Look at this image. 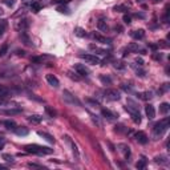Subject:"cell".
<instances>
[{
	"instance_id": "1",
	"label": "cell",
	"mask_w": 170,
	"mask_h": 170,
	"mask_svg": "<svg viewBox=\"0 0 170 170\" xmlns=\"http://www.w3.org/2000/svg\"><path fill=\"white\" fill-rule=\"evenodd\" d=\"M24 150L27 153H32V154H37V156H43V154H51L52 149L47 146H41V145H36V144H31V145H25Z\"/></svg>"
},
{
	"instance_id": "2",
	"label": "cell",
	"mask_w": 170,
	"mask_h": 170,
	"mask_svg": "<svg viewBox=\"0 0 170 170\" xmlns=\"http://www.w3.org/2000/svg\"><path fill=\"white\" fill-rule=\"evenodd\" d=\"M169 128V118H162L159 122H157L154 125V128H153V133H154V136H161L163 134L166 130H168Z\"/></svg>"
},
{
	"instance_id": "3",
	"label": "cell",
	"mask_w": 170,
	"mask_h": 170,
	"mask_svg": "<svg viewBox=\"0 0 170 170\" xmlns=\"http://www.w3.org/2000/svg\"><path fill=\"white\" fill-rule=\"evenodd\" d=\"M63 100L66 102V104L69 105H76V107H81V102L77 97H75V96L72 94L69 91H63Z\"/></svg>"
},
{
	"instance_id": "4",
	"label": "cell",
	"mask_w": 170,
	"mask_h": 170,
	"mask_svg": "<svg viewBox=\"0 0 170 170\" xmlns=\"http://www.w3.org/2000/svg\"><path fill=\"white\" fill-rule=\"evenodd\" d=\"M125 110L130 114L131 120H133L136 124L141 122V114H140L138 108H137V107H130V105H126V107H125Z\"/></svg>"
},
{
	"instance_id": "5",
	"label": "cell",
	"mask_w": 170,
	"mask_h": 170,
	"mask_svg": "<svg viewBox=\"0 0 170 170\" xmlns=\"http://www.w3.org/2000/svg\"><path fill=\"white\" fill-rule=\"evenodd\" d=\"M80 57H81L82 60H85V63L91 64V65H96V64H100L101 60L98 56H96V54H92V53H85V54H80Z\"/></svg>"
},
{
	"instance_id": "6",
	"label": "cell",
	"mask_w": 170,
	"mask_h": 170,
	"mask_svg": "<svg viewBox=\"0 0 170 170\" xmlns=\"http://www.w3.org/2000/svg\"><path fill=\"white\" fill-rule=\"evenodd\" d=\"M104 94H105V97H107L108 100H110V101H117V100H120L121 98V93L118 92L117 89H113V88L107 89V91L104 92Z\"/></svg>"
},
{
	"instance_id": "7",
	"label": "cell",
	"mask_w": 170,
	"mask_h": 170,
	"mask_svg": "<svg viewBox=\"0 0 170 170\" xmlns=\"http://www.w3.org/2000/svg\"><path fill=\"white\" fill-rule=\"evenodd\" d=\"M75 70L77 72V75H80V76H88L89 75V69L86 68L84 64H76V65H75Z\"/></svg>"
},
{
	"instance_id": "8",
	"label": "cell",
	"mask_w": 170,
	"mask_h": 170,
	"mask_svg": "<svg viewBox=\"0 0 170 170\" xmlns=\"http://www.w3.org/2000/svg\"><path fill=\"white\" fill-rule=\"evenodd\" d=\"M101 114H102V117L107 118L108 121H114V120H116V117H117L113 112H110L109 109H105V108L101 109Z\"/></svg>"
},
{
	"instance_id": "9",
	"label": "cell",
	"mask_w": 170,
	"mask_h": 170,
	"mask_svg": "<svg viewBox=\"0 0 170 170\" xmlns=\"http://www.w3.org/2000/svg\"><path fill=\"white\" fill-rule=\"evenodd\" d=\"M47 82L51 86H53V88H59V85H60V81H59V79L56 77V76H53V75H47Z\"/></svg>"
},
{
	"instance_id": "10",
	"label": "cell",
	"mask_w": 170,
	"mask_h": 170,
	"mask_svg": "<svg viewBox=\"0 0 170 170\" xmlns=\"http://www.w3.org/2000/svg\"><path fill=\"white\" fill-rule=\"evenodd\" d=\"M65 140H66V142L69 144V146L72 147V153H73V156H75V157H76V159H77V161H79V158H80V154H79V149H77V146H76V144L73 142V141L70 140L68 136H65Z\"/></svg>"
},
{
	"instance_id": "11",
	"label": "cell",
	"mask_w": 170,
	"mask_h": 170,
	"mask_svg": "<svg viewBox=\"0 0 170 170\" xmlns=\"http://www.w3.org/2000/svg\"><path fill=\"white\" fill-rule=\"evenodd\" d=\"M145 113H146V117L149 118V120H153V118L156 117V109L153 105H146L145 107Z\"/></svg>"
},
{
	"instance_id": "12",
	"label": "cell",
	"mask_w": 170,
	"mask_h": 170,
	"mask_svg": "<svg viewBox=\"0 0 170 170\" xmlns=\"http://www.w3.org/2000/svg\"><path fill=\"white\" fill-rule=\"evenodd\" d=\"M136 140L138 141L140 144H142V145H145V144H147V141H149V138H147V136L144 131H137L136 133Z\"/></svg>"
},
{
	"instance_id": "13",
	"label": "cell",
	"mask_w": 170,
	"mask_h": 170,
	"mask_svg": "<svg viewBox=\"0 0 170 170\" xmlns=\"http://www.w3.org/2000/svg\"><path fill=\"white\" fill-rule=\"evenodd\" d=\"M20 39H21V41H23L25 45H32L31 39H29V35H28L27 31H20Z\"/></svg>"
},
{
	"instance_id": "14",
	"label": "cell",
	"mask_w": 170,
	"mask_h": 170,
	"mask_svg": "<svg viewBox=\"0 0 170 170\" xmlns=\"http://www.w3.org/2000/svg\"><path fill=\"white\" fill-rule=\"evenodd\" d=\"M14 131L20 137H25V136H28V133H29V130L24 126H16V129Z\"/></svg>"
},
{
	"instance_id": "15",
	"label": "cell",
	"mask_w": 170,
	"mask_h": 170,
	"mask_svg": "<svg viewBox=\"0 0 170 170\" xmlns=\"http://www.w3.org/2000/svg\"><path fill=\"white\" fill-rule=\"evenodd\" d=\"M130 36L133 37V39H136V40H142L144 37H145V32H144L142 29H137V31L131 32Z\"/></svg>"
},
{
	"instance_id": "16",
	"label": "cell",
	"mask_w": 170,
	"mask_h": 170,
	"mask_svg": "<svg viewBox=\"0 0 170 170\" xmlns=\"http://www.w3.org/2000/svg\"><path fill=\"white\" fill-rule=\"evenodd\" d=\"M28 25H29V24H28V21L25 20V19H23V20H20L17 24H16V29H17L19 32H20V31H27L28 29Z\"/></svg>"
},
{
	"instance_id": "17",
	"label": "cell",
	"mask_w": 170,
	"mask_h": 170,
	"mask_svg": "<svg viewBox=\"0 0 170 170\" xmlns=\"http://www.w3.org/2000/svg\"><path fill=\"white\" fill-rule=\"evenodd\" d=\"M118 147H120V152L124 154L125 158H129V156H130V149H129V146L125 145V144H120V145H118Z\"/></svg>"
},
{
	"instance_id": "18",
	"label": "cell",
	"mask_w": 170,
	"mask_h": 170,
	"mask_svg": "<svg viewBox=\"0 0 170 170\" xmlns=\"http://www.w3.org/2000/svg\"><path fill=\"white\" fill-rule=\"evenodd\" d=\"M92 37L96 41H98V43H101V44H107L108 43V39L107 37H104L100 33H97V32H94V33H92Z\"/></svg>"
},
{
	"instance_id": "19",
	"label": "cell",
	"mask_w": 170,
	"mask_h": 170,
	"mask_svg": "<svg viewBox=\"0 0 170 170\" xmlns=\"http://www.w3.org/2000/svg\"><path fill=\"white\" fill-rule=\"evenodd\" d=\"M97 28L100 29L101 32H107L108 31V24H107V20L105 19H100L97 23Z\"/></svg>"
},
{
	"instance_id": "20",
	"label": "cell",
	"mask_w": 170,
	"mask_h": 170,
	"mask_svg": "<svg viewBox=\"0 0 170 170\" xmlns=\"http://www.w3.org/2000/svg\"><path fill=\"white\" fill-rule=\"evenodd\" d=\"M20 109H7V110H0V114H7V116H14V114L20 113Z\"/></svg>"
},
{
	"instance_id": "21",
	"label": "cell",
	"mask_w": 170,
	"mask_h": 170,
	"mask_svg": "<svg viewBox=\"0 0 170 170\" xmlns=\"http://www.w3.org/2000/svg\"><path fill=\"white\" fill-rule=\"evenodd\" d=\"M169 110H170V107H169L168 102H163V104L159 105V113H162V114H168V113H169Z\"/></svg>"
},
{
	"instance_id": "22",
	"label": "cell",
	"mask_w": 170,
	"mask_h": 170,
	"mask_svg": "<svg viewBox=\"0 0 170 170\" xmlns=\"http://www.w3.org/2000/svg\"><path fill=\"white\" fill-rule=\"evenodd\" d=\"M146 163H147V161H146V158L145 157H142V158L140 159L138 162H137V165H136V168L138 169V170H144L146 168Z\"/></svg>"
},
{
	"instance_id": "23",
	"label": "cell",
	"mask_w": 170,
	"mask_h": 170,
	"mask_svg": "<svg viewBox=\"0 0 170 170\" xmlns=\"http://www.w3.org/2000/svg\"><path fill=\"white\" fill-rule=\"evenodd\" d=\"M75 35H76V36H79V37H86V36H88L86 31L82 29V28H80V27H77L75 29Z\"/></svg>"
},
{
	"instance_id": "24",
	"label": "cell",
	"mask_w": 170,
	"mask_h": 170,
	"mask_svg": "<svg viewBox=\"0 0 170 170\" xmlns=\"http://www.w3.org/2000/svg\"><path fill=\"white\" fill-rule=\"evenodd\" d=\"M129 51H134V52H140V53H145V51H144L142 49V48H141L140 45H137V44H130V45H129Z\"/></svg>"
},
{
	"instance_id": "25",
	"label": "cell",
	"mask_w": 170,
	"mask_h": 170,
	"mask_svg": "<svg viewBox=\"0 0 170 170\" xmlns=\"http://www.w3.org/2000/svg\"><path fill=\"white\" fill-rule=\"evenodd\" d=\"M37 134H39V136L40 137H44V138H45L47 141H48V142H54V140H53V137L52 136H51V134H48V133H45V131H39V133H37Z\"/></svg>"
},
{
	"instance_id": "26",
	"label": "cell",
	"mask_w": 170,
	"mask_h": 170,
	"mask_svg": "<svg viewBox=\"0 0 170 170\" xmlns=\"http://www.w3.org/2000/svg\"><path fill=\"white\" fill-rule=\"evenodd\" d=\"M9 94V89L5 88V86H2L0 85V98H4Z\"/></svg>"
},
{
	"instance_id": "27",
	"label": "cell",
	"mask_w": 170,
	"mask_h": 170,
	"mask_svg": "<svg viewBox=\"0 0 170 170\" xmlns=\"http://www.w3.org/2000/svg\"><path fill=\"white\" fill-rule=\"evenodd\" d=\"M89 49H92L93 52H98L100 54H107V51H104V49H100L97 45H93V44H91L89 45Z\"/></svg>"
},
{
	"instance_id": "28",
	"label": "cell",
	"mask_w": 170,
	"mask_h": 170,
	"mask_svg": "<svg viewBox=\"0 0 170 170\" xmlns=\"http://www.w3.org/2000/svg\"><path fill=\"white\" fill-rule=\"evenodd\" d=\"M4 126H7V129L9 130H15L16 129V124L14 122V121H4Z\"/></svg>"
},
{
	"instance_id": "29",
	"label": "cell",
	"mask_w": 170,
	"mask_h": 170,
	"mask_svg": "<svg viewBox=\"0 0 170 170\" xmlns=\"http://www.w3.org/2000/svg\"><path fill=\"white\" fill-rule=\"evenodd\" d=\"M45 112H47V114L49 117H56V110H54V109H52L51 107H45Z\"/></svg>"
},
{
	"instance_id": "30",
	"label": "cell",
	"mask_w": 170,
	"mask_h": 170,
	"mask_svg": "<svg viewBox=\"0 0 170 170\" xmlns=\"http://www.w3.org/2000/svg\"><path fill=\"white\" fill-rule=\"evenodd\" d=\"M140 97L142 98V100H150L153 96H152V92H144L140 94Z\"/></svg>"
},
{
	"instance_id": "31",
	"label": "cell",
	"mask_w": 170,
	"mask_h": 170,
	"mask_svg": "<svg viewBox=\"0 0 170 170\" xmlns=\"http://www.w3.org/2000/svg\"><path fill=\"white\" fill-rule=\"evenodd\" d=\"M28 120H29L31 122L39 124V122H41V120H43V118H41L40 116H29V117H28Z\"/></svg>"
},
{
	"instance_id": "32",
	"label": "cell",
	"mask_w": 170,
	"mask_h": 170,
	"mask_svg": "<svg viewBox=\"0 0 170 170\" xmlns=\"http://www.w3.org/2000/svg\"><path fill=\"white\" fill-rule=\"evenodd\" d=\"M113 11H116V12H126L128 8L125 7V5H116V7L113 8Z\"/></svg>"
},
{
	"instance_id": "33",
	"label": "cell",
	"mask_w": 170,
	"mask_h": 170,
	"mask_svg": "<svg viewBox=\"0 0 170 170\" xmlns=\"http://www.w3.org/2000/svg\"><path fill=\"white\" fill-rule=\"evenodd\" d=\"M57 11H59L60 14H69V9L66 7H64V5H59V7H57Z\"/></svg>"
},
{
	"instance_id": "34",
	"label": "cell",
	"mask_w": 170,
	"mask_h": 170,
	"mask_svg": "<svg viewBox=\"0 0 170 170\" xmlns=\"http://www.w3.org/2000/svg\"><path fill=\"white\" fill-rule=\"evenodd\" d=\"M31 9H32L33 12H39V11H40V4H39L37 2H35L33 4L31 5Z\"/></svg>"
},
{
	"instance_id": "35",
	"label": "cell",
	"mask_w": 170,
	"mask_h": 170,
	"mask_svg": "<svg viewBox=\"0 0 170 170\" xmlns=\"http://www.w3.org/2000/svg\"><path fill=\"white\" fill-rule=\"evenodd\" d=\"M156 162H158V163H168V161H166V157H156Z\"/></svg>"
},
{
	"instance_id": "36",
	"label": "cell",
	"mask_w": 170,
	"mask_h": 170,
	"mask_svg": "<svg viewBox=\"0 0 170 170\" xmlns=\"http://www.w3.org/2000/svg\"><path fill=\"white\" fill-rule=\"evenodd\" d=\"M100 80L104 82V84H110V82H112V80L109 77H105V76H100Z\"/></svg>"
},
{
	"instance_id": "37",
	"label": "cell",
	"mask_w": 170,
	"mask_h": 170,
	"mask_svg": "<svg viewBox=\"0 0 170 170\" xmlns=\"http://www.w3.org/2000/svg\"><path fill=\"white\" fill-rule=\"evenodd\" d=\"M28 168H37V169H43L44 166H43V165H39V163H32V162H29V163H28Z\"/></svg>"
},
{
	"instance_id": "38",
	"label": "cell",
	"mask_w": 170,
	"mask_h": 170,
	"mask_svg": "<svg viewBox=\"0 0 170 170\" xmlns=\"http://www.w3.org/2000/svg\"><path fill=\"white\" fill-rule=\"evenodd\" d=\"M7 49H8V45L7 44H4V45L2 47V49H0V56H4L5 52H7Z\"/></svg>"
},
{
	"instance_id": "39",
	"label": "cell",
	"mask_w": 170,
	"mask_h": 170,
	"mask_svg": "<svg viewBox=\"0 0 170 170\" xmlns=\"http://www.w3.org/2000/svg\"><path fill=\"white\" fill-rule=\"evenodd\" d=\"M35 2H36V0H23V4L27 5V7H31V5L33 4Z\"/></svg>"
},
{
	"instance_id": "40",
	"label": "cell",
	"mask_w": 170,
	"mask_h": 170,
	"mask_svg": "<svg viewBox=\"0 0 170 170\" xmlns=\"http://www.w3.org/2000/svg\"><path fill=\"white\" fill-rule=\"evenodd\" d=\"M70 0H52L53 4H59V3H61V4H66V3H69Z\"/></svg>"
},
{
	"instance_id": "41",
	"label": "cell",
	"mask_w": 170,
	"mask_h": 170,
	"mask_svg": "<svg viewBox=\"0 0 170 170\" xmlns=\"http://www.w3.org/2000/svg\"><path fill=\"white\" fill-rule=\"evenodd\" d=\"M124 23L125 24H130L131 23V17H130V16H128V15L124 16Z\"/></svg>"
},
{
	"instance_id": "42",
	"label": "cell",
	"mask_w": 170,
	"mask_h": 170,
	"mask_svg": "<svg viewBox=\"0 0 170 170\" xmlns=\"http://www.w3.org/2000/svg\"><path fill=\"white\" fill-rule=\"evenodd\" d=\"M86 102H88V104H91V105H93V107H98V102L97 101H93V100H89V98H86Z\"/></svg>"
},
{
	"instance_id": "43",
	"label": "cell",
	"mask_w": 170,
	"mask_h": 170,
	"mask_svg": "<svg viewBox=\"0 0 170 170\" xmlns=\"http://www.w3.org/2000/svg\"><path fill=\"white\" fill-rule=\"evenodd\" d=\"M3 158H4L5 161H12V159H14V157L9 156V154H3Z\"/></svg>"
},
{
	"instance_id": "44",
	"label": "cell",
	"mask_w": 170,
	"mask_h": 170,
	"mask_svg": "<svg viewBox=\"0 0 170 170\" xmlns=\"http://www.w3.org/2000/svg\"><path fill=\"white\" fill-rule=\"evenodd\" d=\"M4 31H5V23H2V25H0V36L4 33Z\"/></svg>"
},
{
	"instance_id": "45",
	"label": "cell",
	"mask_w": 170,
	"mask_h": 170,
	"mask_svg": "<svg viewBox=\"0 0 170 170\" xmlns=\"http://www.w3.org/2000/svg\"><path fill=\"white\" fill-rule=\"evenodd\" d=\"M122 89H124V91H126V92H129V93L133 92V91H131L130 86H126V85H122Z\"/></svg>"
},
{
	"instance_id": "46",
	"label": "cell",
	"mask_w": 170,
	"mask_h": 170,
	"mask_svg": "<svg viewBox=\"0 0 170 170\" xmlns=\"http://www.w3.org/2000/svg\"><path fill=\"white\" fill-rule=\"evenodd\" d=\"M153 59H156V60H161V59H162V56H161V54H159V56H158V54H153Z\"/></svg>"
},
{
	"instance_id": "47",
	"label": "cell",
	"mask_w": 170,
	"mask_h": 170,
	"mask_svg": "<svg viewBox=\"0 0 170 170\" xmlns=\"http://www.w3.org/2000/svg\"><path fill=\"white\" fill-rule=\"evenodd\" d=\"M4 3L7 5H12V4H14V2H12V0H4Z\"/></svg>"
},
{
	"instance_id": "48",
	"label": "cell",
	"mask_w": 170,
	"mask_h": 170,
	"mask_svg": "<svg viewBox=\"0 0 170 170\" xmlns=\"http://www.w3.org/2000/svg\"><path fill=\"white\" fill-rule=\"evenodd\" d=\"M136 63H138V65H142V64H144L142 59H137V60H136Z\"/></svg>"
},
{
	"instance_id": "49",
	"label": "cell",
	"mask_w": 170,
	"mask_h": 170,
	"mask_svg": "<svg viewBox=\"0 0 170 170\" xmlns=\"http://www.w3.org/2000/svg\"><path fill=\"white\" fill-rule=\"evenodd\" d=\"M3 142H4V141H3V138H2V137H0V144H3Z\"/></svg>"
},
{
	"instance_id": "50",
	"label": "cell",
	"mask_w": 170,
	"mask_h": 170,
	"mask_svg": "<svg viewBox=\"0 0 170 170\" xmlns=\"http://www.w3.org/2000/svg\"><path fill=\"white\" fill-rule=\"evenodd\" d=\"M2 14H3V9H2V8H0V15H2Z\"/></svg>"
},
{
	"instance_id": "51",
	"label": "cell",
	"mask_w": 170,
	"mask_h": 170,
	"mask_svg": "<svg viewBox=\"0 0 170 170\" xmlns=\"http://www.w3.org/2000/svg\"><path fill=\"white\" fill-rule=\"evenodd\" d=\"M2 104H3V102H2V101H0V105H2Z\"/></svg>"
},
{
	"instance_id": "52",
	"label": "cell",
	"mask_w": 170,
	"mask_h": 170,
	"mask_svg": "<svg viewBox=\"0 0 170 170\" xmlns=\"http://www.w3.org/2000/svg\"><path fill=\"white\" fill-rule=\"evenodd\" d=\"M138 2H142V0H138Z\"/></svg>"
},
{
	"instance_id": "53",
	"label": "cell",
	"mask_w": 170,
	"mask_h": 170,
	"mask_svg": "<svg viewBox=\"0 0 170 170\" xmlns=\"http://www.w3.org/2000/svg\"><path fill=\"white\" fill-rule=\"evenodd\" d=\"M0 21H2V20H0Z\"/></svg>"
}]
</instances>
